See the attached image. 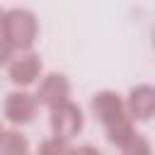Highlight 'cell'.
<instances>
[{
    "label": "cell",
    "instance_id": "cell-14",
    "mask_svg": "<svg viewBox=\"0 0 155 155\" xmlns=\"http://www.w3.org/2000/svg\"><path fill=\"white\" fill-rule=\"evenodd\" d=\"M2 19H5V10L0 7V27H2Z\"/></svg>",
    "mask_w": 155,
    "mask_h": 155
},
{
    "label": "cell",
    "instance_id": "cell-6",
    "mask_svg": "<svg viewBox=\"0 0 155 155\" xmlns=\"http://www.w3.org/2000/svg\"><path fill=\"white\" fill-rule=\"evenodd\" d=\"M34 97H36L39 104L53 109V107H58V104L70 99V80L63 73H48V75L41 78Z\"/></svg>",
    "mask_w": 155,
    "mask_h": 155
},
{
    "label": "cell",
    "instance_id": "cell-1",
    "mask_svg": "<svg viewBox=\"0 0 155 155\" xmlns=\"http://www.w3.org/2000/svg\"><path fill=\"white\" fill-rule=\"evenodd\" d=\"M0 36L19 53L31 51L36 36H39V19L27 7H10L5 10V19L0 27Z\"/></svg>",
    "mask_w": 155,
    "mask_h": 155
},
{
    "label": "cell",
    "instance_id": "cell-8",
    "mask_svg": "<svg viewBox=\"0 0 155 155\" xmlns=\"http://www.w3.org/2000/svg\"><path fill=\"white\" fill-rule=\"evenodd\" d=\"M0 155H29V140L19 131H5L0 138Z\"/></svg>",
    "mask_w": 155,
    "mask_h": 155
},
{
    "label": "cell",
    "instance_id": "cell-13",
    "mask_svg": "<svg viewBox=\"0 0 155 155\" xmlns=\"http://www.w3.org/2000/svg\"><path fill=\"white\" fill-rule=\"evenodd\" d=\"M73 155H102L94 145H78V148H73Z\"/></svg>",
    "mask_w": 155,
    "mask_h": 155
},
{
    "label": "cell",
    "instance_id": "cell-16",
    "mask_svg": "<svg viewBox=\"0 0 155 155\" xmlns=\"http://www.w3.org/2000/svg\"><path fill=\"white\" fill-rule=\"evenodd\" d=\"M153 46H155V34H153Z\"/></svg>",
    "mask_w": 155,
    "mask_h": 155
},
{
    "label": "cell",
    "instance_id": "cell-9",
    "mask_svg": "<svg viewBox=\"0 0 155 155\" xmlns=\"http://www.w3.org/2000/svg\"><path fill=\"white\" fill-rule=\"evenodd\" d=\"M104 131H107V140H109L111 145L121 148V145H126V143L131 140V136L136 133V126H133V119L126 116V119H121L119 124H114V126H109V128H104Z\"/></svg>",
    "mask_w": 155,
    "mask_h": 155
},
{
    "label": "cell",
    "instance_id": "cell-2",
    "mask_svg": "<svg viewBox=\"0 0 155 155\" xmlns=\"http://www.w3.org/2000/svg\"><path fill=\"white\" fill-rule=\"evenodd\" d=\"M48 126H51V133L58 136V138H75L82 126H85V116H82V109L75 104V102H63L53 109H48Z\"/></svg>",
    "mask_w": 155,
    "mask_h": 155
},
{
    "label": "cell",
    "instance_id": "cell-3",
    "mask_svg": "<svg viewBox=\"0 0 155 155\" xmlns=\"http://www.w3.org/2000/svg\"><path fill=\"white\" fill-rule=\"evenodd\" d=\"M90 109H92L94 119L104 128H109V126H114V124H119L121 119L128 116L126 99L119 92H114V90H99V92H94L92 99H90Z\"/></svg>",
    "mask_w": 155,
    "mask_h": 155
},
{
    "label": "cell",
    "instance_id": "cell-15",
    "mask_svg": "<svg viewBox=\"0 0 155 155\" xmlns=\"http://www.w3.org/2000/svg\"><path fill=\"white\" fill-rule=\"evenodd\" d=\"M2 133H5V128H2V124H0V138H2Z\"/></svg>",
    "mask_w": 155,
    "mask_h": 155
},
{
    "label": "cell",
    "instance_id": "cell-5",
    "mask_svg": "<svg viewBox=\"0 0 155 155\" xmlns=\"http://www.w3.org/2000/svg\"><path fill=\"white\" fill-rule=\"evenodd\" d=\"M36 107H39V102H36L34 94H29V92H24V90H15V92H10V94L5 97L2 114H5V119H7L12 126H27V124L34 121Z\"/></svg>",
    "mask_w": 155,
    "mask_h": 155
},
{
    "label": "cell",
    "instance_id": "cell-7",
    "mask_svg": "<svg viewBox=\"0 0 155 155\" xmlns=\"http://www.w3.org/2000/svg\"><path fill=\"white\" fill-rule=\"evenodd\" d=\"M126 109L133 121H150L155 116V85H136L128 90Z\"/></svg>",
    "mask_w": 155,
    "mask_h": 155
},
{
    "label": "cell",
    "instance_id": "cell-10",
    "mask_svg": "<svg viewBox=\"0 0 155 155\" xmlns=\"http://www.w3.org/2000/svg\"><path fill=\"white\" fill-rule=\"evenodd\" d=\"M39 155H73V148H70V140L53 136L39 143Z\"/></svg>",
    "mask_w": 155,
    "mask_h": 155
},
{
    "label": "cell",
    "instance_id": "cell-12",
    "mask_svg": "<svg viewBox=\"0 0 155 155\" xmlns=\"http://www.w3.org/2000/svg\"><path fill=\"white\" fill-rule=\"evenodd\" d=\"M15 53H17V51L0 36V68H2V65H10V61L15 58Z\"/></svg>",
    "mask_w": 155,
    "mask_h": 155
},
{
    "label": "cell",
    "instance_id": "cell-11",
    "mask_svg": "<svg viewBox=\"0 0 155 155\" xmlns=\"http://www.w3.org/2000/svg\"><path fill=\"white\" fill-rule=\"evenodd\" d=\"M121 153L124 155H153V148H150V140L136 131L131 136V140L126 145H121Z\"/></svg>",
    "mask_w": 155,
    "mask_h": 155
},
{
    "label": "cell",
    "instance_id": "cell-4",
    "mask_svg": "<svg viewBox=\"0 0 155 155\" xmlns=\"http://www.w3.org/2000/svg\"><path fill=\"white\" fill-rule=\"evenodd\" d=\"M44 73V63H41V56L34 53V51H19L10 65H7V75H10V82L17 85V87H29L34 85Z\"/></svg>",
    "mask_w": 155,
    "mask_h": 155
}]
</instances>
